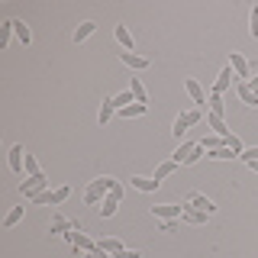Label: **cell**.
Masks as SVG:
<instances>
[{
    "label": "cell",
    "mask_w": 258,
    "mask_h": 258,
    "mask_svg": "<svg viewBox=\"0 0 258 258\" xmlns=\"http://www.w3.org/2000/svg\"><path fill=\"white\" fill-rule=\"evenodd\" d=\"M116 187V181L113 177H97V181H91L87 184V190H84V204L87 207H100L103 204V197Z\"/></svg>",
    "instance_id": "cell-1"
},
{
    "label": "cell",
    "mask_w": 258,
    "mask_h": 258,
    "mask_svg": "<svg viewBox=\"0 0 258 258\" xmlns=\"http://www.w3.org/2000/svg\"><path fill=\"white\" fill-rule=\"evenodd\" d=\"M42 190H48V181H45V174H39V177H26V181L20 184V194L26 200H32L36 194H42Z\"/></svg>",
    "instance_id": "cell-2"
},
{
    "label": "cell",
    "mask_w": 258,
    "mask_h": 258,
    "mask_svg": "<svg viewBox=\"0 0 258 258\" xmlns=\"http://www.w3.org/2000/svg\"><path fill=\"white\" fill-rule=\"evenodd\" d=\"M64 239H68L75 248H81V252H97V242H94L91 236H84V232H78V229L64 232Z\"/></svg>",
    "instance_id": "cell-3"
},
{
    "label": "cell",
    "mask_w": 258,
    "mask_h": 258,
    "mask_svg": "<svg viewBox=\"0 0 258 258\" xmlns=\"http://www.w3.org/2000/svg\"><path fill=\"white\" fill-rule=\"evenodd\" d=\"M229 64H232V71H236L239 81H252V68H248V61H245V55H242V52H232L229 55Z\"/></svg>",
    "instance_id": "cell-4"
},
{
    "label": "cell",
    "mask_w": 258,
    "mask_h": 258,
    "mask_svg": "<svg viewBox=\"0 0 258 258\" xmlns=\"http://www.w3.org/2000/svg\"><path fill=\"white\" fill-rule=\"evenodd\" d=\"M152 213L158 216V220H181L184 216V204L177 207V204H158V207H152Z\"/></svg>",
    "instance_id": "cell-5"
},
{
    "label": "cell",
    "mask_w": 258,
    "mask_h": 258,
    "mask_svg": "<svg viewBox=\"0 0 258 258\" xmlns=\"http://www.w3.org/2000/svg\"><path fill=\"white\" fill-rule=\"evenodd\" d=\"M7 165H10L13 174H23V171H26V152H23V145H13V149H10V158H7Z\"/></svg>",
    "instance_id": "cell-6"
},
{
    "label": "cell",
    "mask_w": 258,
    "mask_h": 258,
    "mask_svg": "<svg viewBox=\"0 0 258 258\" xmlns=\"http://www.w3.org/2000/svg\"><path fill=\"white\" fill-rule=\"evenodd\" d=\"M232 81H239V78H236V71H232V64H226V68L220 71V78L213 81V94H226Z\"/></svg>",
    "instance_id": "cell-7"
},
{
    "label": "cell",
    "mask_w": 258,
    "mask_h": 258,
    "mask_svg": "<svg viewBox=\"0 0 258 258\" xmlns=\"http://www.w3.org/2000/svg\"><path fill=\"white\" fill-rule=\"evenodd\" d=\"M184 87H187L190 100L197 103L200 110H204V107H207V94H204V87H200V81H197V78H187V81H184Z\"/></svg>",
    "instance_id": "cell-8"
},
{
    "label": "cell",
    "mask_w": 258,
    "mask_h": 258,
    "mask_svg": "<svg viewBox=\"0 0 258 258\" xmlns=\"http://www.w3.org/2000/svg\"><path fill=\"white\" fill-rule=\"evenodd\" d=\"M207 126L213 129V136H220V139H229V129H226V119L223 116H216V113H207Z\"/></svg>",
    "instance_id": "cell-9"
},
{
    "label": "cell",
    "mask_w": 258,
    "mask_h": 258,
    "mask_svg": "<svg viewBox=\"0 0 258 258\" xmlns=\"http://www.w3.org/2000/svg\"><path fill=\"white\" fill-rule=\"evenodd\" d=\"M119 61H123L126 68H133V71H145V68H149V58L133 55V52H119Z\"/></svg>",
    "instance_id": "cell-10"
},
{
    "label": "cell",
    "mask_w": 258,
    "mask_h": 258,
    "mask_svg": "<svg viewBox=\"0 0 258 258\" xmlns=\"http://www.w3.org/2000/svg\"><path fill=\"white\" fill-rule=\"evenodd\" d=\"M187 204H190L194 210H200V213H213V210H216V204H213L210 197H204V194H190Z\"/></svg>",
    "instance_id": "cell-11"
},
{
    "label": "cell",
    "mask_w": 258,
    "mask_h": 258,
    "mask_svg": "<svg viewBox=\"0 0 258 258\" xmlns=\"http://www.w3.org/2000/svg\"><path fill=\"white\" fill-rule=\"evenodd\" d=\"M97 248H100V252H107V255H116V252H123V239L119 236H107V239H100L97 242Z\"/></svg>",
    "instance_id": "cell-12"
},
{
    "label": "cell",
    "mask_w": 258,
    "mask_h": 258,
    "mask_svg": "<svg viewBox=\"0 0 258 258\" xmlns=\"http://www.w3.org/2000/svg\"><path fill=\"white\" fill-rule=\"evenodd\" d=\"M129 187H136V190H145V194H152V190H158L161 184L155 181V177H129Z\"/></svg>",
    "instance_id": "cell-13"
},
{
    "label": "cell",
    "mask_w": 258,
    "mask_h": 258,
    "mask_svg": "<svg viewBox=\"0 0 258 258\" xmlns=\"http://www.w3.org/2000/svg\"><path fill=\"white\" fill-rule=\"evenodd\" d=\"M207 216H210V213H200V210H194L190 204H184V216H181L184 223H190V226H204V223H207Z\"/></svg>",
    "instance_id": "cell-14"
},
{
    "label": "cell",
    "mask_w": 258,
    "mask_h": 258,
    "mask_svg": "<svg viewBox=\"0 0 258 258\" xmlns=\"http://www.w3.org/2000/svg\"><path fill=\"white\" fill-rule=\"evenodd\" d=\"M236 87H239V97H242V103H248V107H258V94L248 87V81H236Z\"/></svg>",
    "instance_id": "cell-15"
},
{
    "label": "cell",
    "mask_w": 258,
    "mask_h": 258,
    "mask_svg": "<svg viewBox=\"0 0 258 258\" xmlns=\"http://www.w3.org/2000/svg\"><path fill=\"white\" fill-rule=\"evenodd\" d=\"M113 36H116V42H119V45H123V52H133V45H136V42H133V36H129V29L123 26V23L113 29Z\"/></svg>",
    "instance_id": "cell-16"
},
{
    "label": "cell",
    "mask_w": 258,
    "mask_h": 258,
    "mask_svg": "<svg viewBox=\"0 0 258 258\" xmlns=\"http://www.w3.org/2000/svg\"><path fill=\"white\" fill-rule=\"evenodd\" d=\"M48 229H52V232H61V236H64V232L78 229V223H71V220H64V216L55 213V216H52V226H48Z\"/></svg>",
    "instance_id": "cell-17"
},
{
    "label": "cell",
    "mask_w": 258,
    "mask_h": 258,
    "mask_svg": "<svg viewBox=\"0 0 258 258\" xmlns=\"http://www.w3.org/2000/svg\"><path fill=\"white\" fill-rule=\"evenodd\" d=\"M129 91H133L136 103H145V107H149V94H145V87H142L139 78H129Z\"/></svg>",
    "instance_id": "cell-18"
},
{
    "label": "cell",
    "mask_w": 258,
    "mask_h": 258,
    "mask_svg": "<svg viewBox=\"0 0 258 258\" xmlns=\"http://www.w3.org/2000/svg\"><path fill=\"white\" fill-rule=\"evenodd\" d=\"M177 171V161H171V158H168V161H161V165L155 168V181L161 184V181H165V177H171Z\"/></svg>",
    "instance_id": "cell-19"
},
{
    "label": "cell",
    "mask_w": 258,
    "mask_h": 258,
    "mask_svg": "<svg viewBox=\"0 0 258 258\" xmlns=\"http://www.w3.org/2000/svg\"><path fill=\"white\" fill-rule=\"evenodd\" d=\"M10 26H13L16 36H20V42H23V45H29V42H32V32H29V26H26L23 20H10Z\"/></svg>",
    "instance_id": "cell-20"
},
{
    "label": "cell",
    "mask_w": 258,
    "mask_h": 258,
    "mask_svg": "<svg viewBox=\"0 0 258 258\" xmlns=\"http://www.w3.org/2000/svg\"><path fill=\"white\" fill-rule=\"evenodd\" d=\"M94 29H97V23H94V20H84V23L75 29V42H84V39H91Z\"/></svg>",
    "instance_id": "cell-21"
},
{
    "label": "cell",
    "mask_w": 258,
    "mask_h": 258,
    "mask_svg": "<svg viewBox=\"0 0 258 258\" xmlns=\"http://www.w3.org/2000/svg\"><path fill=\"white\" fill-rule=\"evenodd\" d=\"M187 129H190V119H187V113H181V116H177V119H174V126H171V133L177 136V139H181V136H184V133H187Z\"/></svg>",
    "instance_id": "cell-22"
},
{
    "label": "cell",
    "mask_w": 258,
    "mask_h": 258,
    "mask_svg": "<svg viewBox=\"0 0 258 258\" xmlns=\"http://www.w3.org/2000/svg\"><path fill=\"white\" fill-rule=\"evenodd\" d=\"M145 110H149L145 103H129L126 110H119V116H126V119H136V116H142Z\"/></svg>",
    "instance_id": "cell-23"
},
{
    "label": "cell",
    "mask_w": 258,
    "mask_h": 258,
    "mask_svg": "<svg viewBox=\"0 0 258 258\" xmlns=\"http://www.w3.org/2000/svg\"><path fill=\"white\" fill-rule=\"evenodd\" d=\"M116 207H119V200H113L110 194H107V197H103V204H100V213H103V220H107V216H113V213H116Z\"/></svg>",
    "instance_id": "cell-24"
},
{
    "label": "cell",
    "mask_w": 258,
    "mask_h": 258,
    "mask_svg": "<svg viewBox=\"0 0 258 258\" xmlns=\"http://www.w3.org/2000/svg\"><path fill=\"white\" fill-rule=\"evenodd\" d=\"M190 152H194V142H184L181 149H177L174 155H171V161H177V165H184V161H187V155H190Z\"/></svg>",
    "instance_id": "cell-25"
},
{
    "label": "cell",
    "mask_w": 258,
    "mask_h": 258,
    "mask_svg": "<svg viewBox=\"0 0 258 258\" xmlns=\"http://www.w3.org/2000/svg\"><path fill=\"white\" fill-rule=\"evenodd\" d=\"M23 210H26V207H13L10 213H7V220H4V226H7V229H10V226H16V223L23 220Z\"/></svg>",
    "instance_id": "cell-26"
},
{
    "label": "cell",
    "mask_w": 258,
    "mask_h": 258,
    "mask_svg": "<svg viewBox=\"0 0 258 258\" xmlns=\"http://www.w3.org/2000/svg\"><path fill=\"white\" fill-rule=\"evenodd\" d=\"M113 113H116V107H113L110 100H103V107H100V116H97V119H100V126H107V123H110V116H113Z\"/></svg>",
    "instance_id": "cell-27"
},
{
    "label": "cell",
    "mask_w": 258,
    "mask_h": 258,
    "mask_svg": "<svg viewBox=\"0 0 258 258\" xmlns=\"http://www.w3.org/2000/svg\"><path fill=\"white\" fill-rule=\"evenodd\" d=\"M223 94H210V113H216V116H223Z\"/></svg>",
    "instance_id": "cell-28"
},
{
    "label": "cell",
    "mask_w": 258,
    "mask_h": 258,
    "mask_svg": "<svg viewBox=\"0 0 258 258\" xmlns=\"http://www.w3.org/2000/svg\"><path fill=\"white\" fill-rule=\"evenodd\" d=\"M210 158H220V161H229V158H236V152H232L229 145H223V149H213V152H210Z\"/></svg>",
    "instance_id": "cell-29"
},
{
    "label": "cell",
    "mask_w": 258,
    "mask_h": 258,
    "mask_svg": "<svg viewBox=\"0 0 258 258\" xmlns=\"http://www.w3.org/2000/svg\"><path fill=\"white\" fill-rule=\"evenodd\" d=\"M200 145H204L207 152H213V149H223V145H226V139H220V136H207V139L200 142Z\"/></svg>",
    "instance_id": "cell-30"
},
{
    "label": "cell",
    "mask_w": 258,
    "mask_h": 258,
    "mask_svg": "<svg viewBox=\"0 0 258 258\" xmlns=\"http://www.w3.org/2000/svg\"><path fill=\"white\" fill-rule=\"evenodd\" d=\"M245 165H252V161H258V145H252V149H242V155H239Z\"/></svg>",
    "instance_id": "cell-31"
},
{
    "label": "cell",
    "mask_w": 258,
    "mask_h": 258,
    "mask_svg": "<svg viewBox=\"0 0 258 258\" xmlns=\"http://www.w3.org/2000/svg\"><path fill=\"white\" fill-rule=\"evenodd\" d=\"M26 174L29 177H39V174H42V171H39V161L32 158V155H26Z\"/></svg>",
    "instance_id": "cell-32"
},
{
    "label": "cell",
    "mask_w": 258,
    "mask_h": 258,
    "mask_svg": "<svg viewBox=\"0 0 258 258\" xmlns=\"http://www.w3.org/2000/svg\"><path fill=\"white\" fill-rule=\"evenodd\" d=\"M248 32H252V36L258 39V4L252 7V16H248Z\"/></svg>",
    "instance_id": "cell-33"
},
{
    "label": "cell",
    "mask_w": 258,
    "mask_h": 258,
    "mask_svg": "<svg viewBox=\"0 0 258 258\" xmlns=\"http://www.w3.org/2000/svg\"><path fill=\"white\" fill-rule=\"evenodd\" d=\"M204 152H207V149H204V145L197 142V145H194V152H190V155H187V161H184V165H194V161H197L200 155H204Z\"/></svg>",
    "instance_id": "cell-34"
},
{
    "label": "cell",
    "mask_w": 258,
    "mask_h": 258,
    "mask_svg": "<svg viewBox=\"0 0 258 258\" xmlns=\"http://www.w3.org/2000/svg\"><path fill=\"white\" fill-rule=\"evenodd\" d=\"M10 36H13V26H10V20H7L4 23V36H0V45H4V48L10 45Z\"/></svg>",
    "instance_id": "cell-35"
},
{
    "label": "cell",
    "mask_w": 258,
    "mask_h": 258,
    "mask_svg": "<svg viewBox=\"0 0 258 258\" xmlns=\"http://www.w3.org/2000/svg\"><path fill=\"white\" fill-rule=\"evenodd\" d=\"M226 145H229V149L236 152V158L242 155V142H239V136H229V139H226Z\"/></svg>",
    "instance_id": "cell-36"
},
{
    "label": "cell",
    "mask_w": 258,
    "mask_h": 258,
    "mask_svg": "<svg viewBox=\"0 0 258 258\" xmlns=\"http://www.w3.org/2000/svg\"><path fill=\"white\" fill-rule=\"evenodd\" d=\"M113 258H142L139 252H136V248H123V252H116Z\"/></svg>",
    "instance_id": "cell-37"
},
{
    "label": "cell",
    "mask_w": 258,
    "mask_h": 258,
    "mask_svg": "<svg viewBox=\"0 0 258 258\" xmlns=\"http://www.w3.org/2000/svg\"><path fill=\"white\" fill-rule=\"evenodd\" d=\"M123 194H126V190H123V184H119V181H116V187H113V190H110V197H113V200H123Z\"/></svg>",
    "instance_id": "cell-38"
},
{
    "label": "cell",
    "mask_w": 258,
    "mask_h": 258,
    "mask_svg": "<svg viewBox=\"0 0 258 258\" xmlns=\"http://www.w3.org/2000/svg\"><path fill=\"white\" fill-rule=\"evenodd\" d=\"M174 226L177 220H161V232H174Z\"/></svg>",
    "instance_id": "cell-39"
},
{
    "label": "cell",
    "mask_w": 258,
    "mask_h": 258,
    "mask_svg": "<svg viewBox=\"0 0 258 258\" xmlns=\"http://www.w3.org/2000/svg\"><path fill=\"white\" fill-rule=\"evenodd\" d=\"M94 258H113V255H107V252H100V248H97V252H91Z\"/></svg>",
    "instance_id": "cell-40"
},
{
    "label": "cell",
    "mask_w": 258,
    "mask_h": 258,
    "mask_svg": "<svg viewBox=\"0 0 258 258\" xmlns=\"http://www.w3.org/2000/svg\"><path fill=\"white\" fill-rule=\"evenodd\" d=\"M248 168H252V171H258V161H252V165H248Z\"/></svg>",
    "instance_id": "cell-41"
}]
</instances>
